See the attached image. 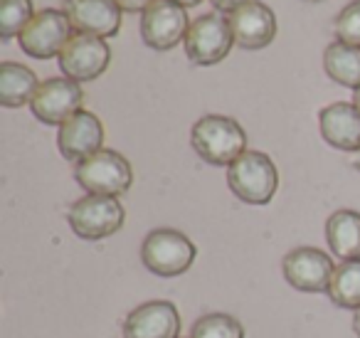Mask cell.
<instances>
[{"mask_svg": "<svg viewBox=\"0 0 360 338\" xmlns=\"http://www.w3.org/2000/svg\"><path fill=\"white\" fill-rule=\"evenodd\" d=\"M191 144L205 163L232 165L247 151V134L230 116L207 114L193 124Z\"/></svg>", "mask_w": 360, "mask_h": 338, "instance_id": "obj_1", "label": "cell"}, {"mask_svg": "<svg viewBox=\"0 0 360 338\" xmlns=\"http://www.w3.org/2000/svg\"><path fill=\"white\" fill-rule=\"evenodd\" d=\"M227 185L247 205H266L279 188V170L264 151H245L227 165Z\"/></svg>", "mask_w": 360, "mask_h": 338, "instance_id": "obj_2", "label": "cell"}, {"mask_svg": "<svg viewBox=\"0 0 360 338\" xmlns=\"http://www.w3.org/2000/svg\"><path fill=\"white\" fill-rule=\"evenodd\" d=\"M195 244L188 234L173 227L150 230L141 244V262L155 277H178L186 274L195 262Z\"/></svg>", "mask_w": 360, "mask_h": 338, "instance_id": "obj_3", "label": "cell"}, {"mask_svg": "<svg viewBox=\"0 0 360 338\" xmlns=\"http://www.w3.org/2000/svg\"><path fill=\"white\" fill-rule=\"evenodd\" d=\"M126 210L119 203V198H109V195H89L75 200L67 210V223H70L72 232L82 239H106L116 234L124 227Z\"/></svg>", "mask_w": 360, "mask_h": 338, "instance_id": "obj_4", "label": "cell"}, {"mask_svg": "<svg viewBox=\"0 0 360 338\" xmlns=\"http://www.w3.org/2000/svg\"><path fill=\"white\" fill-rule=\"evenodd\" d=\"M75 180L89 195H109L119 198L134 183V170L131 163L119 154V151L101 149L86 161L77 163Z\"/></svg>", "mask_w": 360, "mask_h": 338, "instance_id": "obj_5", "label": "cell"}, {"mask_svg": "<svg viewBox=\"0 0 360 338\" xmlns=\"http://www.w3.org/2000/svg\"><path fill=\"white\" fill-rule=\"evenodd\" d=\"M183 45H186V55L193 65L198 67L217 65V62H222L230 55L232 45H235L230 20L225 15H220V13L200 15L198 20L191 23Z\"/></svg>", "mask_w": 360, "mask_h": 338, "instance_id": "obj_6", "label": "cell"}, {"mask_svg": "<svg viewBox=\"0 0 360 338\" xmlns=\"http://www.w3.org/2000/svg\"><path fill=\"white\" fill-rule=\"evenodd\" d=\"M72 23L65 11H55V8H45V11L35 13L32 20L20 32V47L25 55L35 57V60H50V57H60L65 45L72 40Z\"/></svg>", "mask_w": 360, "mask_h": 338, "instance_id": "obj_7", "label": "cell"}, {"mask_svg": "<svg viewBox=\"0 0 360 338\" xmlns=\"http://www.w3.org/2000/svg\"><path fill=\"white\" fill-rule=\"evenodd\" d=\"M188 13L173 0H153L141 15V37L150 50H173L188 35Z\"/></svg>", "mask_w": 360, "mask_h": 338, "instance_id": "obj_8", "label": "cell"}, {"mask_svg": "<svg viewBox=\"0 0 360 338\" xmlns=\"http://www.w3.org/2000/svg\"><path fill=\"white\" fill-rule=\"evenodd\" d=\"M57 60H60V70L65 72L67 80L84 84V82H94L96 77L104 75L111 62V50L101 37L75 32Z\"/></svg>", "mask_w": 360, "mask_h": 338, "instance_id": "obj_9", "label": "cell"}, {"mask_svg": "<svg viewBox=\"0 0 360 338\" xmlns=\"http://www.w3.org/2000/svg\"><path fill=\"white\" fill-rule=\"evenodd\" d=\"M82 101H84L82 84L67 80V77H52V80L40 82L30 101V109L42 124L62 126L82 109Z\"/></svg>", "mask_w": 360, "mask_h": 338, "instance_id": "obj_10", "label": "cell"}, {"mask_svg": "<svg viewBox=\"0 0 360 338\" xmlns=\"http://www.w3.org/2000/svg\"><path fill=\"white\" fill-rule=\"evenodd\" d=\"M281 269H284V279L294 289L306 294H321V292H328L335 264L323 249L296 247L284 257Z\"/></svg>", "mask_w": 360, "mask_h": 338, "instance_id": "obj_11", "label": "cell"}, {"mask_svg": "<svg viewBox=\"0 0 360 338\" xmlns=\"http://www.w3.org/2000/svg\"><path fill=\"white\" fill-rule=\"evenodd\" d=\"M104 124L96 114L79 109L57 131V149L72 163H82L104 149Z\"/></svg>", "mask_w": 360, "mask_h": 338, "instance_id": "obj_12", "label": "cell"}, {"mask_svg": "<svg viewBox=\"0 0 360 338\" xmlns=\"http://www.w3.org/2000/svg\"><path fill=\"white\" fill-rule=\"evenodd\" d=\"M235 45L242 50H264L276 37V15L262 0H247L227 15Z\"/></svg>", "mask_w": 360, "mask_h": 338, "instance_id": "obj_13", "label": "cell"}, {"mask_svg": "<svg viewBox=\"0 0 360 338\" xmlns=\"http://www.w3.org/2000/svg\"><path fill=\"white\" fill-rule=\"evenodd\" d=\"M124 338H180V313L173 301L155 299L124 318Z\"/></svg>", "mask_w": 360, "mask_h": 338, "instance_id": "obj_14", "label": "cell"}, {"mask_svg": "<svg viewBox=\"0 0 360 338\" xmlns=\"http://www.w3.org/2000/svg\"><path fill=\"white\" fill-rule=\"evenodd\" d=\"M72 27L82 35L114 37L121 30V8L114 0H65V8Z\"/></svg>", "mask_w": 360, "mask_h": 338, "instance_id": "obj_15", "label": "cell"}, {"mask_svg": "<svg viewBox=\"0 0 360 338\" xmlns=\"http://www.w3.org/2000/svg\"><path fill=\"white\" fill-rule=\"evenodd\" d=\"M321 136L328 146L338 151L360 149V111L353 101H335L319 114Z\"/></svg>", "mask_w": 360, "mask_h": 338, "instance_id": "obj_16", "label": "cell"}, {"mask_svg": "<svg viewBox=\"0 0 360 338\" xmlns=\"http://www.w3.org/2000/svg\"><path fill=\"white\" fill-rule=\"evenodd\" d=\"M326 242L330 252L343 262L360 259V213L358 210H335L326 223Z\"/></svg>", "mask_w": 360, "mask_h": 338, "instance_id": "obj_17", "label": "cell"}, {"mask_svg": "<svg viewBox=\"0 0 360 338\" xmlns=\"http://www.w3.org/2000/svg\"><path fill=\"white\" fill-rule=\"evenodd\" d=\"M37 87L40 82L30 67L20 65V62L0 65V104L6 109H20V106L30 104Z\"/></svg>", "mask_w": 360, "mask_h": 338, "instance_id": "obj_18", "label": "cell"}, {"mask_svg": "<svg viewBox=\"0 0 360 338\" xmlns=\"http://www.w3.org/2000/svg\"><path fill=\"white\" fill-rule=\"evenodd\" d=\"M323 70L335 84L355 92L360 87V47L330 42L323 52Z\"/></svg>", "mask_w": 360, "mask_h": 338, "instance_id": "obj_19", "label": "cell"}, {"mask_svg": "<svg viewBox=\"0 0 360 338\" xmlns=\"http://www.w3.org/2000/svg\"><path fill=\"white\" fill-rule=\"evenodd\" d=\"M328 299L340 308H360V259L335 264V272L328 284Z\"/></svg>", "mask_w": 360, "mask_h": 338, "instance_id": "obj_20", "label": "cell"}, {"mask_svg": "<svg viewBox=\"0 0 360 338\" xmlns=\"http://www.w3.org/2000/svg\"><path fill=\"white\" fill-rule=\"evenodd\" d=\"M191 338H245V328L230 313H205L193 323Z\"/></svg>", "mask_w": 360, "mask_h": 338, "instance_id": "obj_21", "label": "cell"}, {"mask_svg": "<svg viewBox=\"0 0 360 338\" xmlns=\"http://www.w3.org/2000/svg\"><path fill=\"white\" fill-rule=\"evenodd\" d=\"M32 0H0V37H20L25 25L32 20Z\"/></svg>", "mask_w": 360, "mask_h": 338, "instance_id": "obj_22", "label": "cell"}, {"mask_svg": "<svg viewBox=\"0 0 360 338\" xmlns=\"http://www.w3.org/2000/svg\"><path fill=\"white\" fill-rule=\"evenodd\" d=\"M335 40L345 42V45L360 47V0H353L343 11L338 13L333 23Z\"/></svg>", "mask_w": 360, "mask_h": 338, "instance_id": "obj_23", "label": "cell"}, {"mask_svg": "<svg viewBox=\"0 0 360 338\" xmlns=\"http://www.w3.org/2000/svg\"><path fill=\"white\" fill-rule=\"evenodd\" d=\"M124 13H143L153 0H114Z\"/></svg>", "mask_w": 360, "mask_h": 338, "instance_id": "obj_24", "label": "cell"}, {"mask_svg": "<svg viewBox=\"0 0 360 338\" xmlns=\"http://www.w3.org/2000/svg\"><path fill=\"white\" fill-rule=\"evenodd\" d=\"M245 3H247V0H212V6H215L220 13H227V15H230V13H235L240 6H245Z\"/></svg>", "mask_w": 360, "mask_h": 338, "instance_id": "obj_25", "label": "cell"}, {"mask_svg": "<svg viewBox=\"0 0 360 338\" xmlns=\"http://www.w3.org/2000/svg\"><path fill=\"white\" fill-rule=\"evenodd\" d=\"M173 3H178V6H183V8H195V6H200L202 0H173Z\"/></svg>", "mask_w": 360, "mask_h": 338, "instance_id": "obj_26", "label": "cell"}, {"mask_svg": "<svg viewBox=\"0 0 360 338\" xmlns=\"http://www.w3.org/2000/svg\"><path fill=\"white\" fill-rule=\"evenodd\" d=\"M353 331H355V336L360 338V308L355 311V318H353Z\"/></svg>", "mask_w": 360, "mask_h": 338, "instance_id": "obj_27", "label": "cell"}, {"mask_svg": "<svg viewBox=\"0 0 360 338\" xmlns=\"http://www.w3.org/2000/svg\"><path fill=\"white\" fill-rule=\"evenodd\" d=\"M353 94H355V96H353V104L358 106V111H360V87H358V89H355V92H353Z\"/></svg>", "mask_w": 360, "mask_h": 338, "instance_id": "obj_28", "label": "cell"}, {"mask_svg": "<svg viewBox=\"0 0 360 338\" xmlns=\"http://www.w3.org/2000/svg\"><path fill=\"white\" fill-rule=\"evenodd\" d=\"M353 165H355V168H358V170H360V149H358V151H355V161H353Z\"/></svg>", "mask_w": 360, "mask_h": 338, "instance_id": "obj_29", "label": "cell"}, {"mask_svg": "<svg viewBox=\"0 0 360 338\" xmlns=\"http://www.w3.org/2000/svg\"><path fill=\"white\" fill-rule=\"evenodd\" d=\"M309 3H321V0H309Z\"/></svg>", "mask_w": 360, "mask_h": 338, "instance_id": "obj_30", "label": "cell"}]
</instances>
